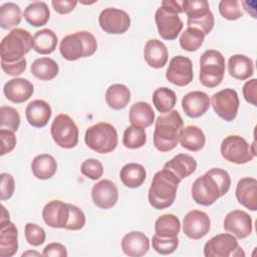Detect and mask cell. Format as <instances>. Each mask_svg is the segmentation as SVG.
<instances>
[{
	"mask_svg": "<svg viewBox=\"0 0 257 257\" xmlns=\"http://www.w3.org/2000/svg\"><path fill=\"white\" fill-rule=\"evenodd\" d=\"M230 186L231 178L228 172L220 168H212L194 181L191 187L192 198L197 204L208 207L227 194Z\"/></svg>",
	"mask_w": 257,
	"mask_h": 257,
	"instance_id": "cell-1",
	"label": "cell"
},
{
	"mask_svg": "<svg viewBox=\"0 0 257 257\" xmlns=\"http://www.w3.org/2000/svg\"><path fill=\"white\" fill-rule=\"evenodd\" d=\"M181 181L179 177L167 169L163 168V170L157 172L148 193V200L151 206L157 210H163L172 206Z\"/></svg>",
	"mask_w": 257,
	"mask_h": 257,
	"instance_id": "cell-2",
	"label": "cell"
},
{
	"mask_svg": "<svg viewBox=\"0 0 257 257\" xmlns=\"http://www.w3.org/2000/svg\"><path fill=\"white\" fill-rule=\"evenodd\" d=\"M183 124V118L177 110H171L158 116L155 121L154 132L155 148L162 153L174 150L179 143V135Z\"/></svg>",
	"mask_w": 257,
	"mask_h": 257,
	"instance_id": "cell-3",
	"label": "cell"
},
{
	"mask_svg": "<svg viewBox=\"0 0 257 257\" xmlns=\"http://www.w3.org/2000/svg\"><path fill=\"white\" fill-rule=\"evenodd\" d=\"M97 49L95 37L88 31H77L62 38L59 51L66 60L73 61L80 57L91 56Z\"/></svg>",
	"mask_w": 257,
	"mask_h": 257,
	"instance_id": "cell-4",
	"label": "cell"
},
{
	"mask_svg": "<svg viewBox=\"0 0 257 257\" xmlns=\"http://www.w3.org/2000/svg\"><path fill=\"white\" fill-rule=\"evenodd\" d=\"M31 48H33V37L29 31L22 28H14L1 40V60L17 62L23 59Z\"/></svg>",
	"mask_w": 257,
	"mask_h": 257,
	"instance_id": "cell-5",
	"label": "cell"
},
{
	"mask_svg": "<svg viewBox=\"0 0 257 257\" xmlns=\"http://www.w3.org/2000/svg\"><path fill=\"white\" fill-rule=\"evenodd\" d=\"M84 142L90 150L98 154H107L117 146V132L111 123L100 121L85 131Z\"/></svg>",
	"mask_w": 257,
	"mask_h": 257,
	"instance_id": "cell-6",
	"label": "cell"
},
{
	"mask_svg": "<svg viewBox=\"0 0 257 257\" xmlns=\"http://www.w3.org/2000/svg\"><path fill=\"white\" fill-rule=\"evenodd\" d=\"M225 72V58L223 54L215 49L206 50L200 57V82L209 88L218 86Z\"/></svg>",
	"mask_w": 257,
	"mask_h": 257,
	"instance_id": "cell-7",
	"label": "cell"
},
{
	"mask_svg": "<svg viewBox=\"0 0 257 257\" xmlns=\"http://www.w3.org/2000/svg\"><path fill=\"white\" fill-rule=\"evenodd\" d=\"M220 150L222 157L226 161L237 165L251 162L256 156L254 144L251 146L244 138L237 135L226 137L222 141Z\"/></svg>",
	"mask_w": 257,
	"mask_h": 257,
	"instance_id": "cell-8",
	"label": "cell"
},
{
	"mask_svg": "<svg viewBox=\"0 0 257 257\" xmlns=\"http://www.w3.org/2000/svg\"><path fill=\"white\" fill-rule=\"evenodd\" d=\"M50 134L55 144L63 149H72L78 143V127L65 113L55 116L50 126Z\"/></svg>",
	"mask_w": 257,
	"mask_h": 257,
	"instance_id": "cell-9",
	"label": "cell"
},
{
	"mask_svg": "<svg viewBox=\"0 0 257 257\" xmlns=\"http://www.w3.org/2000/svg\"><path fill=\"white\" fill-rule=\"evenodd\" d=\"M204 255L206 257H244L245 252L236 237L229 233H222L206 242Z\"/></svg>",
	"mask_w": 257,
	"mask_h": 257,
	"instance_id": "cell-10",
	"label": "cell"
},
{
	"mask_svg": "<svg viewBox=\"0 0 257 257\" xmlns=\"http://www.w3.org/2000/svg\"><path fill=\"white\" fill-rule=\"evenodd\" d=\"M210 103L212 104L215 112L222 119L225 121H232L238 113L240 102L238 93L235 89L224 88L212 95Z\"/></svg>",
	"mask_w": 257,
	"mask_h": 257,
	"instance_id": "cell-11",
	"label": "cell"
},
{
	"mask_svg": "<svg viewBox=\"0 0 257 257\" xmlns=\"http://www.w3.org/2000/svg\"><path fill=\"white\" fill-rule=\"evenodd\" d=\"M155 21L160 36L165 40L176 39L184 26L179 14L166 6L158 8L155 14Z\"/></svg>",
	"mask_w": 257,
	"mask_h": 257,
	"instance_id": "cell-12",
	"label": "cell"
},
{
	"mask_svg": "<svg viewBox=\"0 0 257 257\" xmlns=\"http://www.w3.org/2000/svg\"><path fill=\"white\" fill-rule=\"evenodd\" d=\"M100 28L108 34H122L131 26V17L124 10L117 8H104L99 16Z\"/></svg>",
	"mask_w": 257,
	"mask_h": 257,
	"instance_id": "cell-13",
	"label": "cell"
},
{
	"mask_svg": "<svg viewBox=\"0 0 257 257\" xmlns=\"http://www.w3.org/2000/svg\"><path fill=\"white\" fill-rule=\"evenodd\" d=\"M192 60L184 55L174 56L166 71V78L177 86H186L193 80Z\"/></svg>",
	"mask_w": 257,
	"mask_h": 257,
	"instance_id": "cell-14",
	"label": "cell"
},
{
	"mask_svg": "<svg viewBox=\"0 0 257 257\" xmlns=\"http://www.w3.org/2000/svg\"><path fill=\"white\" fill-rule=\"evenodd\" d=\"M211 228L209 216L202 211H189L183 220L184 234L193 240H199L206 236Z\"/></svg>",
	"mask_w": 257,
	"mask_h": 257,
	"instance_id": "cell-15",
	"label": "cell"
},
{
	"mask_svg": "<svg viewBox=\"0 0 257 257\" xmlns=\"http://www.w3.org/2000/svg\"><path fill=\"white\" fill-rule=\"evenodd\" d=\"M223 227L237 239H244L252 232V218L243 210H233L226 215Z\"/></svg>",
	"mask_w": 257,
	"mask_h": 257,
	"instance_id": "cell-16",
	"label": "cell"
},
{
	"mask_svg": "<svg viewBox=\"0 0 257 257\" xmlns=\"http://www.w3.org/2000/svg\"><path fill=\"white\" fill-rule=\"evenodd\" d=\"M91 199L96 207L104 210L110 209L118 200L117 187L109 180H101L93 185Z\"/></svg>",
	"mask_w": 257,
	"mask_h": 257,
	"instance_id": "cell-17",
	"label": "cell"
},
{
	"mask_svg": "<svg viewBox=\"0 0 257 257\" xmlns=\"http://www.w3.org/2000/svg\"><path fill=\"white\" fill-rule=\"evenodd\" d=\"M69 217V204L59 200L48 202L42 210V218L45 224L51 228H63Z\"/></svg>",
	"mask_w": 257,
	"mask_h": 257,
	"instance_id": "cell-18",
	"label": "cell"
},
{
	"mask_svg": "<svg viewBox=\"0 0 257 257\" xmlns=\"http://www.w3.org/2000/svg\"><path fill=\"white\" fill-rule=\"evenodd\" d=\"M210 105V97L204 91H191L182 98V108L184 112L192 118H198L205 114Z\"/></svg>",
	"mask_w": 257,
	"mask_h": 257,
	"instance_id": "cell-19",
	"label": "cell"
},
{
	"mask_svg": "<svg viewBox=\"0 0 257 257\" xmlns=\"http://www.w3.org/2000/svg\"><path fill=\"white\" fill-rule=\"evenodd\" d=\"M33 84L26 78L15 77L8 80L3 86L5 97L13 103H22L33 94Z\"/></svg>",
	"mask_w": 257,
	"mask_h": 257,
	"instance_id": "cell-20",
	"label": "cell"
},
{
	"mask_svg": "<svg viewBox=\"0 0 257 257\" xmlns=\"http://www.w3.org/2000/svg\"><path fill=\"white\" fill-rule=\"evenodd\" d=\"M0 257H12L18 250V230L10 220L0 221Z\"/></svg>",
	"mask_w": 257,
	"mask_h": 257,
	"instance_id": "cell-21",
	"label": "cell"
},
{
	"mask_svg": "<svg viewBox=\"0 0 257 257\" xmlns=\"http://www.w3.org/2000/svg\"><path fill=\"white\" fill-rule=\"evenodd\" d=\"M236 198L239 204L250 211L257 210V181L255 178L245 177L236 186Z\"/></svg>",
	"mask_w": 257,
	"mask_h": 257,
	"instance_id": "cell-22",
	"label": "cell"
},
{
	"mask_svg": "<svg viewBox=\"0 0 257 257\" xmlns=\"http://www.w3.org/2000/svg\"><path fill=\"white\" fill-rule=\"evenodd\" d=\"M120 245L125 255L131 257H141L149 251L150 240L143 232L132 231L122 237Z\"/></svg>",
	"mask_w": 257,
	"mask_h": 257,
	"instance_id": "cell-23",
	"label": "cell"
},
{
	"mask_svg": "<svg viewBox=\"0 0 257 257\" xmlns=\"http://www.w3.org/2000/svg\"><path fill=\"white\" fill-rule=\"evenodd\" d=\"M51 107L43 99H34L30 101L25 109L26 119L34 127L45 126L51 117Z\"/></svg>",
	"mask_w": 257,
	"mask_h": 257,
	"instance_id": "cell-24",
	"label": "cell"
},
{
	"mask_svg": "<svg viewBox=\"0 0 257 257\" xmlns=\"http://www.w3.org/2000/svg\"><path fill=\"white\" fill-rule=\"evenodd\" d=\"M168 49L159 39H150L146 42L144 48V58L149 66L153 68H162L168 62Z\"/></svg>",
	"mask_w": 257,
	"mask_h": 257,
	"instance_id": "cell-25",
	"label": "cell"
},
{
	"mask_svg": "<svg viewBox=\"0 0 257 257\" xmlns=\"http://www.w3.org/2000/svg\"><path fill=\"white\" fill-rule=\"evenodd\" d=\"M164 169L171 171L177 177L183 180L196 171L197 162L192 156L188 154H179L168 161L164 165Z\"/></svg>",
	"mask_w": 257,
	"mask_h": 257,
	"instance_id": "cell-26",
	"label": "cell"
},
{
	"mask_svg": "<svg viewBox=\"0 0 257 257\" xmlns=\"http://www.w3.org/2000/svg\"><path fill=\"white\" fill-rule=\"evenodd\" d=\"M228 71L233 78L245 80L253 75L254 63L246 55L234 54L228 59Z\"/></svg>",
	"mask_w": 257,
	"mask_h": 257,
	"instance_id": "cell-27",
	"label": "cell"
},
{
	"mask_svg": "<svg viewBox=\"0 0 257 257\" xmlns=\"http://www.w3.org/2000/svg\"><path fill=\"white\" fill-rule=\"evenodd\" d=\"M180 145L191 152L202 150L206 143V138L203 131L197 125H188L182 128L179 135Z\"/></svg>",
	"mask_w": 257,
	"mask_h": 257,
	"instance_id": "cell-28",
	"label": "cell"
},
{
	"mask_svg": "<svg viewBox=\"0 0 257 257\" xmlns=\"http://www.w3.org/2000/svg\"><path fill=\"white\" fill-rule=\"evenodd\" d=\"M128 118L133 125L146 128L154 122L155 111L148 102L138 101L131 106Z\"/></svg>",
	"mask_w": 257,
	"mask_h": 257,
	"instance_id": "cell-29",
	"label": "cell"
},
{
	"mask_svg": "<svg viewBox=\"0 0 257 257\" xmlns=\"http://www.w3.org/2000/svg\"><path fill=\"white\" fill-rule=\"evenodd\" d=\"M119 178L125 187L135 189L141 187L144 184L147 178V172L143 165L137 163H128L121 168L119 172Z\"/></svg>",
	"mask_w": 257,
	"mask_h": 257,
	"instance_id": "cell-30",
	"label": "cell"
},
{
	"mask_svg": "<svg viewBox=\"0 0 257 257\" xmlns=\"http://www.w3.org/2000/svg\"><path fill=\"white\" fill-rule=\"evenodd\" d=\"M31 171L35 178L39 180H47L53 177L56 173L57 163L51 155L40 154L32 160Z\"/></svg>",
	"mask_w": 257,
	"mask_h": 257,
	"instance_id": "cell-31",
	"label": "cell"
},
{
	"mask_svg": "<svg viewBox=\"0 0 257 257\" xmlns=\"http://www.w3.org/2000/svg\"><path fill=\"white\" fill-rule=\"evenodd\" d=\"M130 100L131 91L124 84H111L105 91V102L112 109L119 110L124 108L128 104Z\"/></svg>",
	"mask_w": 257,
	"mask_h": 257,
	"instance_id": "cell-32",
	"label": "cell"
},
{
	"mask_svg": "<svg viewBox=\"0 0 257 257\" xmlns=\"http://www.w3.org/2000/svg\"><path fill=\"white\" fill-rule=\"evenodd\" d=\"M24 19L34 27L45 25L50 17V11L45 2L35 1L26 6L23 11Z\"/></svg>",
	"mask_w": 257,
	"mask_h": 257,
	"instance_id": "cell-33",
	"label": "cell"
},
{
	"mask_svg": "<svg viewBox=\"0 0 257 257\" xmlns=\"http://www.w3.org/2000/svg\"><path fill=\"white\" fill-rule=\"evenodd\" d=\"M59 66L55 60L50 57H40L35 59L31 66L30 72L40 80H51L58 74Z\"/></svg>",
	"mask_w": 257,
	"mask_h": 257,
	"instance_id": "cell-34",
	"label": "cell"
},
{
	"mask_svg": "<svg viewBox=\"0 0 257 257\" xmlns=\"http://www.w3.org/2000/svg\"><path fill=\"white\" fill-rule=\"evenodd\" d=\"M57 42L56 34L48 28L36 31L33 35V49L39 54H50L55 50Z\"/></svg>",
	"mask_w": 257,
	"mask_h": 257,
	"instance_id": "cell-35",
	"label": "cell"
},
{
	"mask_svg": "<svg viewBox=\"0 0 257 257\" xmlns=\"http://www.w3.org/2000/svg\"><path fill=\"white\" fill-rule=\"evenodd\" d=\"M181 230L180 219L174 214H164L155 222V232L163 238L177 237Z\"/></svg>",
	"mask_w": 257,
	"mask_h": 257,
	"instance_id": "cell-36",
	"label": "cell"
},
{
	"mask_svg": "<svg viewBox=\"0 0 257 257\" xmlns=\"http://www.w3.org/2000/svg\"><path fill=\"white\" fill-rule=\"evenodd\" d=\"M153 103L158 111L162 113H167L173 110L176 102L177 95L174 90L163 86L157 88L153 93Z\"/></svg>",
	"mask_w": 257,
	"mask_h": 257,
	"instance_id": "cell-37",
	"label": "cell"
},
{
	"mask_svg": "<svg viewBox=\"0 0 257 257\" xmlns=\"http://www.w3.org/2000/svg\"><path fill=\"white\" fill-rule=\"evenodd\" d=\"M21 9L13 2H6L0 7V26L2 29H10L21 21Z\"/></svg>",
	"mask_w": 257,
	"mask_h": 257,
	"instance_id": "cell-38",
	"label": "cell"
},
{
	"mask_svg": "<svg viewBox=\"0 0 257 257\" xmlns=\"http://www.w3.org/2000/svg\"><path fill=\"white\" fill-rule=\"evenodd\" d=\"M205 35L204 33L195 27H188L180 36V45L184 50L193 52L198 50L203 42Z\"/></svg>",
	"mask_w": 257,
	"mask_h": 257,
	"instance_id": "cell-39",
	"label": "cell"
},
{
	"mask_svg": "<svg viewBox=\"0 0 257 257\" xmlns=\"http://www.w3.org/2000/svg\"><path fill=\"white\" fill-rule=\"evenodd\" d=\"M147 142V135L145 128L137 126V125H130L124 130L122 144L125 148L131 150H136L142 148Z\"/></svg>",
	"mask_w": 257,
	"mask_h": 257,
	"instance_id": "cell-40",
	"label": "cell"
},
{
	"mask_svg": "<svg viewBox=\"0 0 257 257\" xmlns=\"http://www.w3.org/2000/svg\"><path fill=\"white\" fill-rule=\"evenodd\" d=\"M20 124V114L12 106L2 105L0 107V128L17 132Z\"/></svg>",
	"mask_w": 257,
	"mask_h": 257,
	"instance_id": "cell-41",
	"label": "cell"
},
{
	"mask_svg": "<svg viewBox=\"0 0 257 257\" xmlns=\"http://www.w3.org/2000/svg\"><path fill=\"white\" fill-rule=\"evenodd\" d=\"M183 10L188 16V19H195L211 11L207 0H184Z\"/></svg>",
	"mask_w": 257,
	"mask_h": 257,
	"instance_id": "cell-42",
	"label": "cell"
},
{
	"mask_svg": "<svg viewBox=\"0 0 257 257\" xmlns=\"http://www.w3.org/2000/svg\"><path fill=\"white\" fill-rule=\"evenodd\" d=\"M179 245L178 237L163 238L155 234L152 239L153 249L161 255H169L176 251Z\"/></svg>",
	"mask_w": 257,
	"mask_h": 257,
	"instance_id": "cell-43",
	"label": "cell"
},
{
	"mask_svg": "<svg viewBox=\"0 0 257 257\" xmlns=\"http://www.w3.org/2000/svg\"><path fill=\"white\" fill-rule=\"evenodd\" d=\"M219 12L227 20H237L243 16V12L237 0H221Z\"/></svg>",
	"mask_w": 257,
	"mask_h": 257,
	"instance_id": "cell-44",
	"label": "cell"
},
{
	"mask_svg": "<svg viewBox=\"0 0 257 257\" xmlns=\"http://www.w3.org/2000/svg\"><path fill=\"white\" fill-rule=\"evenodd\" d=\"M24 234L26 241L32 246H39L43 244L46 239L44 229L34 223H27L25 225Z\"/></svg>",
	"mask_w": 257,
	"mask_h": 257,
	"instance_id": "cell-45",
	"label": "cell"
},
{
	"mask_svg": "<svg viewBox=\"0 0 257 257\" xmlns=\"http://www.w3.org/2000/svg\"><path fill=\"white\" fill-rule=\"evenodd\" d=\"M80 171L86 178L96 181L103 175V166L98 160L87 159L82 162Z\"/></svg>",
	"mask_w": 257,
	"mask_h": 257,
	"instance_id": "cell-46",
	"label": "cell"
},
{
	"mask_svg": "<svg viewBox=\"0 0 257 257\" xmlns=\"http://www.w3.org/2000/svg\"><path fill=\"white\" fill-rule=\"evenodd\" d=\"M85 225V215L81 209L69 204V217L67 224L65 226L66 230L77 231L84 227Z\"/></svg>",
	"mask_w": 257,
	"mask_h": 257,
	"instance_id": "cell-47",
	"label": "cell"
},
{
	"mask_svg": "<svg viewBox=\"0 0 257 257\" xmlns=\"http://www.w3.org/2000/svg\"><path fill=\"white\" fill-rule=\"evenodd\" d=\"M214 23H215L214 15L211 11L203 16L197 17L195 19L187 20L188 27H195V28L200 29L204 33V35H207L212 31V29L214 27Z\"/></svg>",
	"mask_w": 257,
	"mask_h": 257,
	"instance_id": "cell-48",
	"label": "cell"
},
{
	"mask_svg": "<svg viewBox=\"0 0 257 257\" xmlns=\"http://www.w3.org/2000/svg\"><path fill=\"white\" fill-rule=\"evenodd\" d=\"M0 178H1L0 199L1 201H5L12 197L15 190V181H14V178L8 173H2L0 175Z\"/></svg>",
	"mask_w": 257,
	"mask_h": 257,
	"instance_id": "cell-49",
	"label": "cell"
},
{
	"mask_svg": "<svg viewBox=\"0 0 257 257\" xmlns=\"http://www.w3.org/2000/svg\"><path fill=\"white\" fill-rule=\"evenodd\" d=\"M26 64L27 62L25 57L17 62H5L1 60V67L3 71L10 76H17L23 73L26 69Z\"/></svg>",
	"mask_w": 257,
	"mask_h": 257,
	"instance_id": "cell-50",
	"label": "cell"
},
{
	"mask_svg": "<svg viewBox=\"0 0 257 257\" xmlns=\"http://www.w3.org/2000/svg\"><path fill=\"white\" fill-rule=\"evenodd\" d=\"M0 137L2 141V149H1V156H4L11 151L16 146V137L14 135V132L8 131V130H0Z\"/></svg>",
	"mask_w": 257,
	"mask_h": 257,
	"instance_id": "cell-51",
	"label": "cell"
},
{
	"mask_svg": "<svg viewBox=\"0 0 257 257\" xmlns=\"http://www.w3.org/2000/svg\"><path fill=\"white\" fill-rule=\"evenodd\" d=\"M243 96L245 100L254 106L257 105V79L252 78L243 85Z\"/></svg>",
	"mask_w": 257,
	"mask_h": 257,
	"instance_id": "cell-52",
	"label": "cell"
},
{
	"mask_svg": "<svg viewBox=\"0 0 257 257\" xmlns=\"http://www.w3.org/2000/svg\"><path fill=\"white\" fill-rule=\"evenodd\" d=\"M42 255L45 257H66L67 250L64 245L58 242H53L48 244L42 252Z\"/></svg>",
	"mask_w": 257,
	"mask_h": 257,
	"instance_id": "cell-53",
	"label": "cell"
},
{
	"mask_svg": "<svg viewBox=\"0 0 257 257\" xmlns=\"http://www.w3.org/2000/svg\"><path fill=\"white\" fill-rule=\"evenodd\" d=\"M77 4L75 0H52L51 5L53 9L59 14H67L71 12Z\"/></svg>",
	"mask_w": 257,
	"mask_h": 257,
	"instance_id": "cell-54",
	"label": "cell"
},
{
	"mask_svg": "<svg viewBox=\"0 0 257 257\" xmlns=\"http://www.w3.org/2000/svg\"><path fill=\"white\" fill-rule=\"evenodd\" d=\"M2 209V213H1V220L0 221H5V220H9V213L7 212L6 208L4 206L1 207Z\"/></svg>",
	"mask_w": 257,
	"mask_h": 257,
	"instance_id": "cell-55",
	"label": "cell"
},
{
	"mask_svg": "<svg viewBox=\"0 0 257 257\" xmlns=\"http://www.w3.org/2000/svg\"><path fill=\"white\" fill-rule=\"evenodd\" d=\"M40 256V253H38V252H35V251H26V252H24L23 254H22V257H24V256Z\"/></svg>",
	"mask_w": 257,
	"mask_h": 257,
	"instance_id": "cell-56",
	"label": "cell"
}]
</instances>
